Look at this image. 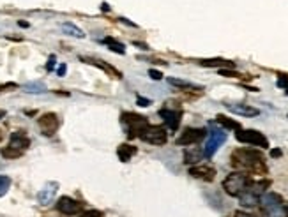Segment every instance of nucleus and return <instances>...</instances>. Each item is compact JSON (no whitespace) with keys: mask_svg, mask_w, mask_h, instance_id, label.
Listing matches in <instances>:
<instances>
[{"mask_svg":"<svg viewBox=\"0 0 288 217\" xmlns=\"http://www.w3.org/2000/svg\"><path fill=\"white\" fill-rule=\"evenodd\" d=\"M230 164L235 172H244L247 175L263 176L269 173L265 164V156L254 148H235L230 156Z\"/></svg>","mask_w":288,"mask_h":217,"instance_id":"f257e3e1","label":"nucleus"},{"mask_svg":"<svg viewBox=\"0 0 288 217\" xmlns=\"http://www.w3.org/2000/svg\"><path fill=\"white\" fill-rule=\"evenodd\" d=\"M258 205L263 217H284L288 214V205L276 192H263Z\"/></svg>","mask_w":288,"mask_h":217,"instance_id":"f03ea898","label":"nucleus"},{"mask_svg":"<svg viewBox=\"0 0 288 217\" xmlns=\"http://www.w3.org/2000/svg\"><path fill=\"white\" fill-rule=\"evenodd\" d=\"M120 122L124 124V128H126V132H127V138L129 140L140 138V136L143 134V131L150 126L149 120H147L145 116L138 115V113H133V112L122 113V115H120Z\"/></svg>","mask_w":288,"mask_h":217,"instance_id":"7ed1b4c3","label":"nucleus"},{"mask_svg":"<svg viewBox=\"0 0 288 217\" xmlns=\"http://www.w3.org/2000/svg\"><path fill=\"white\" fill-rule=\"evenodd\" d=\"M251 175L244 172H233L223 180V189L228 196H233V198H239L244 191L247 189V186L251 184Z\"/></svg>","mask_w":288,"mask_h":217,"instance_id":"20e7f679","label":"nucleus"},{"mask_svg":"<svg viewBox=\"0 0 288 217\" xmlns=\"http://www.w3.org/2000/svg\"><path fill=\"white\" fill-rule=\"evenodd\" d=\"M175 102H166L161 110H159V116L163 118L165 126L170 129V131H177L180 126V120H182V108L180 106H173Z\"/></svg>","mask_w":288,"mask_h":217,"instance_id":"39448f33","label":"nucleus"},{"mask_svg":"<svg viewBox=\"0 0 288 217\" xmlns=\"http://www.w3.org/2000/svg\"><path fill=\"white\" fill-rule=\"evenodd\" d=\"M237 142L246 143V145L260 146V148H269V140L265 138V134L254 129H239L235 132Z\"/></svg>","mask_w":288,"mask_h":217,"instance_id":"423d86ee","label":"nucleus"},{"mask_svg":"<svg viewBox=\"0 0 288 217\" xmlns=\"http://www.w3.org/2000/svg\"><path fill=\"white\" fill-rule=\"evenodd\" d=\"M145 143H150V145H157L161 146L168 142V134H166V129L163 126H152L150 124L149 128L143 131V134L140 136Z\"/></svg>","mask_w":288,"mask_h":217,"instance_id":"0eeeda50","label":"nucleus"},{"mask_svg":"<svg viewBox=\"0 0 288 217\" xmlns=\"http://www.w3.org/2000/svg\"><path fill=\"white\" fill-rule=\"evenodd\" d=\"M225 142H226V132L221 131V129H212V131L209 132L205 146H203V158L210 159Z\"/></svg>","mask_w":288,"mask_h":217,"instance_id":"6e6552de","label":"nucleus"},{"mask_svg":"<svg viewBox=\"0 0 288 217\" xmlns=\"http://www.w3.org/2000/svg\"><path fill=\"white\" fill-rule=\"evenodd\" d=\"M207 136V131L202 128H186L182 132H180V136L177 138V145L179 146H191V145H196V143H200L203 138Z\"/></svg>","mask_w":288,"mask_h":217,"instance_id":"1a4fd4ad","label":"nucleus"},{"mask_svg":"<svg viewBox=\"0 0 288 217\" xmlns=\"http://www.w3.org/2000/svg\"><path fill=\"white\" fill-rule=\"evenodd\" d=\"M38 126L45 136H53L57 129L60 128V118L57 116V113H45V115L39 116Z\"/></svg>","mask_w":288,"mask_h":217,"instance_id":"9d476101","label":"nucleus"},{"mask_svg":"<svg viewBox=\"0 0 288 217\" xmlns=\"http://www.w3.org/2000/svg\"><path fill=\"white\" fill-rule=\"evenodd\" d=\"M57 210L64 216H78L83 210V203L76 202V200L69 198V196H62L57 202Z\"/></svg>","mask_w":288,"mask_h":217,"instance_id":"9b49d317","label":"nucleus"},{"mask_svg":"<svg viewBox=\"0 0 288 217\" xmlns=\"http://www.w3.org/2000/svg\"><path fill=\"white\" fill-rule=\"evenodd\" d=\"M189 175L193 178L203 180V182H214V178H216V168L210 164H195L189 168Z\"/></svg>","mask_w":288,"mask_h":217,"instance_id":"f8f14e48","label":"nucleus"},{"mask_svg":"<svg viewBox=\"0 0 288 217\" xmlns=\"http://www.w3.org/2000/svg\"><path fill=\"white\" fill-rule=\"evenodd\" d=\"M80 60L89 66H96V68H99L101 71H105L106 74L113 76V78H117V80L122 78V72H120L119 69H115L113 66L106 64V62H103V60H99V58H94V56H80Z\"/></svg>","mask_w":288,"mask_h":217,"instance_id":"ddd939ff","label":"nucleus"},{"mask_svg":"<svg viewBox=\"0 0 288 217\" xmlns=\"http://www.w3.org/2000/svg\"><path fill=\"white\" fill-rule=\"evenodd\" d=\"M226 110L239 116H258L260 115V110L254 108V106L249 104H242V102H226Z\"/></svg>","mask_w":288,"mask_h":217,"instance_id":"4468645a","label":"nucleus"},{"mask_svg":"<svg viewBox=\"0 0 288 217\" xmlns=\"http://www.w3.org/2000/svg\"><path fill=\"white\" fill-rule=\"evenodd\" d=\"M57 189H59V184H57V182H48L45 188L38 192V202L41 203V205H50V203L53 202V198H55Z\"/></svg>","mask_w":288,"mask_h":217,"instance_id":"2eb2a0df","label":"nucleus"},{"mask_svg":"<svg viewBox=\"0 0 288 217\" xmlns=\"http://www.w3.org/2000/svg\"><path fill=\"white\" fill-rule=\"evenodd\" d=\"M9 146L18 148V150H23V152H25V150L30 146V140H29V136L25 134V131L13 132L11 138H9Z\"/></svg>","mask_w":288,"mask_h":217,"instance_id":"dca6fc26","label":"nucleus"},{"mask_svg":"<svg viewBox=\"0 0 288 217\" xmlns=\"http://www.w3.org/2000/svg\"><path fill=\"white\" fill-rule=\"evenodd\" d=\"M203 159V150H200L198 146H187L184 150V162L186 164H198L200 161Z\"/></svg>","mask_w":288,"mask_h":217,"instance_id":"f3484780","label":"nucleus"},{"mask_svg":"<svg viewBox=\"0 0 288 217\" xmlns=\"http://www.w3.org/2000/svg\"><path fill=\"white\" fill-rule=\"evenodd\" d=\"M168 83L172 86H177V88L184 90V92H198V94H202V90H203V86L195 85V83H191V82H186V80L168 78Z\"/></svg>","mask_w":288,"mask_h":217,"instance_id":"a211bd4d","label":"nucleus"},{"mask_svg":"<svg viewBox=\"0 0 288 217\" xmlns=\"http://www.w3.org/2000/svg\"><path fill=\"white\" fill-rule=\"evenodd\" d=\"M198 64L203 66V68H219V69H230L233 68V62L225 58H209V60H198Z\"/></svg>","mask_w":288,"mask_h":217,"instance_id":"6ab92c4d","label":"nucleus"},{"mask_svg":"<svg viewBox=\"0 0 288 217\" xmlns=\"http://www.w3.org/2000/svg\"><path fill=\"white\" fill-rule=\"evenodd\" d=\"M136 152H138V148L133 145H127V143H122V145H119V148H117V156H119V159L122 162L131 161V158Z\"/></svg>","mask_w":288,"mask_h":217,"instance_id":"aec40b11","label":"nucleus"},{"mask_svg":"<svg viewBox=\"0 0 288 217\" xmlns=\"http://www.w3.org/2000/svg\"><path fill=\"white\" fill-rule=\"evenodd\" d=\"M60 28H62L64 34L71 36V38H76V39H83V38H85L83 30L78 28V26H76L75 23H69V22H68V23H62V25H60Z\"/></svg>","mask_w":288,"mask_h":217,"instance_id":"412c9836","label":"nucleus"},{"mask_svg":"<svg viewBox=\"0 0 288 217\" xmlns=\"http://www.w3.org/2000/svg\"><path fill=\"white\" fill-rule=\"evenodd\" d=\"M216 122L221 124V126H223L225 129H233V131H239V129H242V128H240V124L237 122V120L228 118L226 115H217L216 116Z\"/></svg>","mask_w":288,"mask_h":217,"instance_id":"4be33fe9","label":"nucleus"},{"mask_svg":"<svg viewBox=\"0 0 288 217\" xmlns=\"http://www.w3.org/2000/svg\"><path fill=\"white\" fill-rule=\"evenodd\" d=\"M103 41H105V44L108 46V48L112 50V52L119 53V55H124V53H126V46H124L122 42L117 41V39H113V38H105Z\"/></svg>","mask_w":288,"mask_h":217,"instance_id":"5701e85b","label":"nucleus"},{"mask_svg":"<svg viewBox=\"0 0 288 217\" xmlns=\"http://www.w3.org/2000/svg\"><path fill=\"white\" fill-rule=\"evenodd\" d=\"M0 156L4 159H18L23 156V150H18V148H13V146H4V148L0 150Z\"/></svg>","mask_w":288,"mask_h":217,"instance_id":"b1692460","label":"nucleus"},{"mask_svg":"<svg viewBox=\"0 0 288 217\" xmlns=\"http://www.w3.org/2000/svg\"><path fill=\"white\" fill-rule=\"evenodd\" d=\"M25 92H34V94H41V92H46V86L45 83L41 82H34V83H27L25 86Z\"/></svg>","mask_w":288,"mask_h":217,"instance_id":"393cba45","label":"nucleus"},{"mask_svg":"<svg viewBox=\"0 0 288 217\" xmlns=\"http://www.w3.org/2000/svg\"><path fill=\"white\" fill-rule=\"evenodd\" d=\"M9 188H11V178L6 175H0V198L9 191Z\"/></svg>","mask_w":288,"mask_h":217,"instance_id":"a878e982","label":"nucleus"},{"mask_svg":"<svg viewBox=\"0 0 288 217\" xmlns=\"http://www.w3.org/2000/svg\"><path fill=\"white\" fill-rule=\"evenodd\" d=\"M219 74L225 78H242V74H239L237 71H230V69H219Z\"/></svg>","mask_w":288,"mask_h":217,"instance_id":"bb28decb","label":"nucleus"},{"mask_svg":"<svg viewBox=\"0 0 288 217\" xmlns=\"http://www.w3.org/2000/svg\"><path fill=\"white\" fill-rule=\"evenodd\" d=\"M277 86L284 88V90H286V94H288V74H279V80H277Z\"/></svg>","mask_w":288,"mask_h":217,"instance_id":"cd10ccee","label":"nucleus"},{"mask_svg":"<svg viewBox=\"0 0 288 217\" xmlns=\"http://www.w3.org/2000/svg\"><path fill=\"white\" fill-rule=\"evenodd\" d=\"M80 217H103V214L99 210H87V212H82Z\"/></svg>","mask_w":288,"mask_h":217,"instance_id":"c85d7f7f","label":"nucleus"},{"mask_svg":"<svg viewBox=\"0 0 288 217\" xmlns=\"http://www.w3.org/2000/svg\"><path fill=\"white\" fill-rule=\"evenodd\" d=\"M11 88H18L16 83H4V85H0V92H6V90H11Z\"/></svg>","mask_w":288,"mask_h":217,"instance_id":"c756f323","label":"nucleus"},{"mask_svg":"<svg viewBox=\"0 0 288 217\" xmlns=\"http://www.w3.org/2000/svg\"><path fill=\"white\" fill-rule=\"evenodd\" d=\"M233 217H256V216L249 212H244V210H237V212L233 214Z\"/></svg>","mask_w":288,"mask_h":217,"instance_id":"7c9ffc66","label":"nucleus"},{"mask_svg":"<svg viewBox=\"0 0 288 217\" xmlns=\"http://www.w3.org/2000/svg\"><path fill=\"white\" fill-rule=\"evenodd\" d=\"M149 76H150V78H152V80H161V78H163L161 72L156 71V69H150V71H149Z\"/></svg>","mask_w":288,"mask_h":217,"instance_id":"2f4dec72","label":"nucleus"},{"mask_svg":"<svg viewBox=\"0 0 288 217\" xmlns=\"http://www.w3.org/2000/svg\"><path fill=\"white\" fill-rule=\"evenodd\" d=\"M55 68V56H50V60H48V66H46V69H48V71H52V69Z\"/></svg>","mask_w":288,"mask_h":217,"instance_id":"473e14b6","label":"nucleus"},{"mask_svg":"<svg viewBox=\"0 0 288 217\" xmlns=\"http://www.w3.org/2000/svg\"><path fill=\"white\" fill-rule=\"evenodd\" d=\"M136 99H138V104L140 106H149L150 104V101H149V99H145V98H140V96H138Z\"/></svg>","mask_w":288,"mask_h":217,"instance_id":"72a5a7b5","label":"nucleus"},{"mask_svg":"<svg viewBox=\"0 0 288 217\" xmlns=\"http://www.w3.org/2000/svg\"><path fill=\"white\" fill-rule=\"evenodd\" d=\"M281 150L279 148H274V150H270V156H272V158H281Z\"/></svg>","mask_w":288,"mask_h":217,"instance_id":"f704fd0d","label":"nucleus"},{"mask_svg":"<svg viewBox=\"0 0 288 217\" xmlns=\"http://www.w3.org/2000/svg\"><path fill=\"white\" fill-rule=\"evenodd\" d=\"M66 71H68V68H66V66H60V68H59V71H57V72H59V76H64V74H66Z\"/></svg>","mask_w":288,"mask_h":217,"instance_id":"c9c22d12","label":"nucleus"},{"mask_svg":"<svg viewBox=\"0 0 288 217\" xmlns=\"http://www.w3.org/2000/svg\"><path fill=\"white\" fill-rule=\"evenodd\" d=\"M4 116H6V112L4 110H0V118H4Z\"/></svg>","mask_w":288,"mask_h":217,"instance_id":"e433bc0d","label":"nucleus"},{"mask_svg":"<svg viewBox=\"0 0 288 217\" xmlns=\"http://www.w3.org/2000/svg\"><path fill=\"white\" fill-rule=\"evenodd\" d=\"M284 217H288V214H286V216H284Z\"/></svg>","mask_w":288,"mask_h":217,"instance_id":"4c0bfd02","label":"nucleus"}]
</instances>
